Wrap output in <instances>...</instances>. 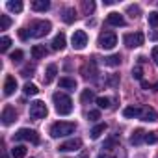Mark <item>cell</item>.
<instances>
[{"mask_svg": "<svg viewBox=\"0 0 158 158\" xmlns=\"http://www.w3.org/2000/svg\"><path fill=\"white\" fill-rule=\"evenodd\" d=\"M52 101H54V108L60 115H69L73 112V101L69 95L61 93V91H56L52 95Z\"/></svg>", "mask_w": 158, "mask_h": 158, "instance_id": "cell-1", "label": "cell"}, {"mask_svg": "<svg viewBox=\"0 0 158 158\" xmlns=\"http://www.w3.org/2000/svg\"><path fill=\"white\" fill-rule=\"evenodd\" d=\"M76 130V125L74 123H69V121H58L50 127V136L52 138H63V136H69Z\"/></svg>", "mask_w": 158, "mask_h": 158, "instance_id": "cell-2", "label": "cell"}, {"mask_svg": "<svg viewBox=\"0 0 158 158\" xmlns=\"http://www.w3.org/2000/svg\"><path fill=\"white\" fill-rule=\"evenodd\" d=\"M50 23L48 21H35V23H32V26H30V35L32 37H45L48 32H50Z\"/></svg>", "mask_w": 158, "mask_h": 158, "instance_id": "cell-3", "label": "cell"}, {"mask_svg": "<svg viewBox=\"0 0 158 158\" xmlns=\"http://www.w3.org/2000/svg\"><path fill=\"white\" fill-rule=\"evenodd\" d=\"M15 141H30V143H39V134L32 128H21L15 132Z\"/></svg>", "mask_w": 158, "mask_h": 158, "instance_id": "cell-4", "label": "cell"}, {"mask_svg": "<svg viewBox=\"0 0 158 158\" xmlns=\"http://www.w3.org/2000/svg\"><path fill=\"white\" fill-rule=\"evenodd\" d=\"M115 45H117V35H115L114 32H102V34L99 35V47H101V48L110 50V48H114Z\"/></svg>", "mask_w": 158, "mask_h": 158, "instance_id": "cell-5", "label": "cell"}, {"mask_svg": "<svg viewBox=\"0 0 158 158\" xmlns=\"http://www.w3.org/2000/svg\"><path fill=\"white\" fill-rule=\"evenodd\" d=\"M47 104L43 101H34L30 102V117L32 119H43L47 115Z\"/></svg>", "mask_w": 158, "mask_h": 158, "instance_id": "cell-6", "label": "cell"}, {"mask_svg": "<svg viewBox=\"0 0 158 158\" xmlns=\"http://www.w3.org/2000/svg\"><path fill=\"white\" fill-rule=\"evenodd\" d=\"M71 43H73V48H74V50L86 48V45H88V35H86V32H84V30H76V32L73 34V37H71Z\"/></svg>", "mask_w": 158, "mask_h": 158, "instance_id": "cell-7", "label": "cell"}, {"mask_svg": "<svg viewBox=\"0 0 158 158\" xmlns=\"http://www.w3.org/2000/svg\"><path fill=\"white\" fill-rule=\"evenodd\" d=\"M123 41H125V45H127L128 48H136V47H141V45H143L145 37H143L141 32H134V34H127V35L123 37Z\"/></svg>", "mask_w": 158, "mask_h": 158, "instance_id": "cell-8", "label": "cell"}, {"mask_svg": "<svg viewBox=\"0 0 158 158\" xmlns=\"http://www.w3.org/2000/svg\"><path fill=\"white\" fill-rule=\"evenodd\" d=\"M80 73H82V76H84V78H95V74H97V65H95V60H89L86 65H82Z\"/></svg>", "mask_w": 158, "mask_h": 158, "instance_id": "cell-9", "label": "cell"}, {"mask_svg": "<svg viewBox=\"0 0 158 158\" xmlns=\"http://www.w3.org/2000/svg\"><path fill=\"white\" fill-rule=\"evenodd\" d=\"M82 147V139H78V138H74V139H69V141H65V143H61L58 149L61 151V152H67V151H76V149H80Z\"/></svg>", "mask_w": 158, "mask_h": 158, "instance_id": "cell-10", "label": "cell"}, {"mask_svg": "<svg viewBox=\"0 0 158 158\" xmlns=\"http://www.w3.org/2000/svg\"><path fill=\"white\" fill-rule=\"evenodd\" d=\"M15 119H17V112H15V108H13V106H6L4 112H2V123H4V125H11Z\"/></svg>", "mask_w": 158, "mask_h": 158, "instance_id": "cell-11", "label": "cell"}, {"mask_svg": "<svg viewBox=\"0 0 158 158\" xmlns=\"http://www.w3.org/2000/svg\"><path fill=\"white\" fill-rule=\"evenodd\" d=\"M139 119H141V121H156V119H158V114H156L154 108L145 106V108H141V115H139Z\"/></svg>", "mask_w": 158, "mask_h": 158, "instance_id": "cell-12", "label": "cell"}, {"mask_svg": "<svg viewBox=\"0 0 158 158\" xmlns=\"http://www.w3.org/2000/svg\"><path fill=\"white\" fill-rule=\"evenodd\" d=\"M17 89V80H15V76H6V82H4V93L6 95H13Z\"/></svg>", "mask_w": 158, "mask_h": 158, "instance_id": "cell-13", "label": "cell"}, {"mask_svg": "<svg viewBox=\"0 0 158 158\" xmlns=\"http://www.w3.org/2000/svg\"><path fill=\"white\" fill-rule=\"evenodd\" d=\"M106 23L108 24H112V26H125V19H123V15L121 13H108V17H106Z\"/></svg>", "mask_w": 158, "mask_h": 158, "instance_id": "cell-14", "label": "cell"}, {"mask_svg": "<svg viewBox=\"0 0 158 158\" xmlns=\"http://www.w3.org/2000/svg\"><path fill=\"white\" fill-rule=\"evenodd\" d=\"M56 74H58V67L52 63V65H48L47 67V71H45V76H43V82L45 84H50L54 78H56Z\"/></svg>", "mask_w": 158, "mask_h": 158, "instance_id": "cell-15", "label": "cell"}, {"mask_svg": "<svg viewBox=\"0 0 158 158\" xmlns=\"http://www.w3.org/2000/svg\"><path fill=\"white\" fill-rule=\"evenodd\" d=\"M123 115H125L127 119L139 117V115H141V108H139V106H127V108L123 110Z\"/></svg>", "mask_w": 158, "mask_h": 158, "instance_id": "cell-16", "label": "cell"}, {"mask_svg": "<svg viewBox=\"0 0 158 158\" xmlns=\"http://www.w3.org/2000/svg\"><path fill=\"white\" fill-rule=\"evenodd\" d=\"M145 134H147V132H143L141 128H136L134 134L130 136V143H132V145H139L141 141H145Z\"/></svg>", "mask_w": 158, "mask_h": 158, "instance_id": "cell-17", "label": "cell"}, {"mask_svg": "<svg viewBox=\"0 0 158 158\" xmlns=\"http://www.w3.org/2000/svg\"><path fill=\"white\" fill-rule=\"evenodd\" d=\"M48 8H50L48 0H34V2H32V10L34 11H47Z\"/></svg>", "mask_w": 158, "mask_h": 158, "instance_id": "cell-18", "label": "cell"}, {"mask_svg": "<svg viewBox=\"0 0 158 158\" xmlns=\"http://www.w3.org/2000/svg\"><path fill=\"white\" fill-rule=\"evenodd\" d=\"M52 48L54 50H63L65 48V34H58L52 39Z\"/></svg>", "mask_w": 158, "mask_h": 158, "instance_id": "cell-19", "label": "cell"}, {"mask_svg": "<svg viewBox=\"0 0 158 158\" xmlns=\"http://www.w3.org/2000/svg\"><path fill=\"white\" fill-rule=\"evenodd\" d=\"M47 56V48L43 47V45H34L32 47V58L34 60H41V58H45Z\"/></svg>", "mask_w": 158, "mask_h": 158, "instance_id": "cell-20", "label": "cell"}, {"mask_svg": "<svg viewBox=\"0 0 158 158\" xmlns=\"http://www.w3.org/2000/svg\"><path fill=\"white\" fill-rule=\"evenodd\" d=\"M60 88H63V89H76L74 78H67V76L60 78Z\"/></svg>", "mask_w": 158, "mask_h": 158, "instance_id": "cell-21", "label": "cell"}, {"mask_svg": "<svg viewBox=\"0 0 158 158\" xmlns=\"http://www.w3.org/2000/svg\"><path fill=\"white\" fill-rule=\"evenodd\" d=\"M63 23H67V24H71V23H74L76 21V11H74V8H67L65 11H63Z\"/></svg>", "mask_w": 158, "mask_h": 158, "instance_id": "cell-22", "label": "cell"}, {"mask_svg": "<svg viewBox=\"0 0 158 158\" xmlns=\"http://www.w3.org/2000/svg\"><path fill=\"white\" fill-rule=\"evenodd\" d=\"M119 63H121V56L119 54H112V56L104 58V65H108V67H117Z\"/></svg>", "mask_w": 158, "mask_h": 158, "instance_id": "cell-23", "label": "cell"}, {"mask_svg": "<svg viewBox=\"0 0 158 158\" xmlns=\"http://www.w3.org/2000/svg\"><path fill=\"white\" fill-rule=\"evenodd\" d=\"M104 130H106V123H99L97 127H93V128H91V132H89V134H91V138H93V139H97V138H101V134H104Z\"/></svg>", "mask_w": 158, "mask_h": 158, "instance_id": "cell-24", "label": "cell"}, {"mask_svg": "<svg viewBox=\"0 0 158 158\" xmlns=\"http://www.w3.org/2000/svg\"><path fill=\"white\" fill-rule=\"evenodd\" d=\"M8 10L13 11V13H21L23 11V2H21V0H10V2H8Z\"/></svg>", "mask_w": 158, "mask_h": 158, "instance_id": "cell-25", "label": "cell"}, {"mask_svg": "<svg viewBox=\"0 0 158 158\" xmlns=\"http://www.w3.org/2000/svg\"><path fill=\"white\" fill-rule=\"evenodd\" d=\"M11 156L13 158H24L26 156V147L24 145H15L11 149Z\"/></svg>", "mask_w": 158, "mask_h": 158, "instance_id": "cell-26", "label": "cell"}, {"mask_svg": "<svg viewBox=\"0 0 158 158\" xmlns=\"http://www.w3.org/2000/svg\"><path fill=\"white\" fill-rule=\"evenodd\" d=\"M23 91H24V95L32 97V95H37V91H39V89H37V86H35V84H30V82H28V84H24Z\"/></svg>", "mask_w": 158, "mask_h": 158, "instance_id": "cell-27", "label": "cell"}, {"mask_svg": "<svg viewBox=\"0 0 158 158\" xmlns=\"http://www.w3.org/2000/svg\"><path fill=\"white\" fill-rule=\"evenodd\" d=\"M93 99H95V93H93V89H84V91H82V97H80V101H82L84 104L91 102Z\"/></svg>", "mask_w": 158, "mask_h": 158, "instance_id": "cell-28", "label": "cell"}, {"mask_svg": "<svg viewBox=\"0 0 158 158\" xmlns=\"http://www.w3.org/2000/svg\"><path fill=\"white\" fill-rule=\"evenodd\" d=\"M82 10H84V13H86V15H89V13H93L95 4L91 2V0H84V2H82Z\"/></svg>", "mask_w": 158, "mask_h": 158, "instance_id": "cell-29", "label": "cell"}, {"mask_svg": "<svg viewBox=\"0 0 158 158\" xmlns=\"http://www.w3.org/2000/svg\"><path fill=\"white\" fill-rule=\"evenodd\" d=\"M11 24V19L8 15H0V30H8Z\"/></svg>", "mask_w": 158, "mask_h": 158, "instance_id": "cell-30", "label": "cell"}, {"mask_svg": "<svg viewBox=\"0 0 158 158\" xmlns=\"http://www.w3.org/2000/svg\"><path fill=\"white\" fill-rule=\"evenodd\" d=\"M10 45H11V39H10L8 35H4L2 39H0V50H2V52H6V50L10 48Z\"/></svg>", "mask_w": 158, "mask_h": 158, "instance_id": "cell-31", "label": "cell"}, {"mask_svg": "<svg viewBox=\"0 0 158 158\" xmlns=\"http://www.w3.org/2000/svg\"><path fill=\"white\" fill-rule=\"evenodd\" d=\"M97 104H99V108H110V99L108 97H97Z\"/></svg>", "mask_w": 158, "mask_h": 158, "instance_id": "cell-32", "label": "cell"}, {"mask_svg": "<svg viewBox=\"0 0 158 158\" xmlns=\"http://www.w3.org/2000/svg\"><path fill=\"white\" fill-rule=\"evenodd\" d=\"M23 56H24V54H23V50H15V52H11L10 60H11L13 63H19V61L23 60Z\"/></svg>", "mask_w": 158, "mask_h": 158, "instance_id": "cell-33", "label": "cell"}, {"mask_svg": "<svg viewBox=\"0 0 158 158\" xmlns=\"http://www.w3.org/2000/svg\"><path fill=\"white\" fill-rule=\"evenodd\" d=\"M149 24H151V26H154V28H158V11L149 13Z\"/></svg>", "mask_w": 158, "mask_h": 158, "instance_id": "cell-34", "label": "cell"}, {"mask_svg": "<svg viewBox=\"0 0 158 158\" xmlns=\"http://www.w3.org/2000/svg\"><path fill=\"white\" fill-rule=\"evenodd\" d=\"M127 11H128V15L134 19V17H138V15H139V6H128V8H127Z\"/></svg>", "mask_w": 158, "mask_h": 158, "instance_id": "cell-35", "label": "cell"}, {"mask_svg": "<svg viewBox=\"0 0 158 158\" xmlns=\"http://www.w3.org/2000/svg\"><path fill=\"white\" fill-rule=\"evenodd\" d=\"M97 119H101V112H99V110L88 112V121H97Z\"/></svg>", "mask_w": 158, "mask_h": 158, "instance_id": "cell-36", "label": "cell"}, {"mask_svg": "<svg viewBox=\"0 0 158 158\" xmlns=\"http://www.w3.org/2000/svg\"><path fill=\"white\" fill-rule=\"evenodd\" d=\"M145 141H147V143H156V141H158L156 132H147V134H145Z\"/></svg>", "mask_w": 158, "mask_h": 158, "instance_id": "cell-37", "label": "cell"}, {"mask_svg": "<svg viewBox=\"0 0 158 158\" xmlns=\"http://www.w3.org/2000/svg\"><path fill=\"white\" fill-rule=\"evenodd\" d=\"M32 73H34V65H26V67L21 71V74H23V76H26V78H28V76H32Z\"/></svg>", "mask_w": 158, "mask_h": 158, "instance_id": "cell-38", "label": "cell"}, {"mask_svg": "<svg viewBox=\"0 0 158 158\" xmlns=\"http://www.w3.org/2000/svg\"><path fill=\"white\" fill-rule=\"evenodd\" d=\"M132 76L138 78V80H141V67H134L132 69Z\"/></svg>", "mask_w": 158, "mask_h": 158, "instance_id": "cell-39", "label": "cell"}, {"mask_svg": "<svg viewBox=\"0 0 158 158\" xmlns=\"http://www.w3.org/2000/svg\"><path fill=\"white\" fill-rule=\"evenodd\" d=\"M115 145V138H112V139H108L104 145H102V149H110V147H114Z\"/></svg>", "mask_w": 158, "mask_h": 158, "instance_id": "cell-40", "label": "cell"}, {"mask_svg": "<svg viewBox=\"0 0 158 158\" xmlns=\"http://www.w3.org/2000/svg\"><path fill=\"white\" fill-rule=\"evenodd\" d=\"M151 56H152V60H154V63L158 65V47H154V48H152V52H151Z\"/></svg>", "mask_w": 158, "mask_h": 158, "instance_id": "cell-41", "label": "cell"}, {"mask_svg": "<svg viewBox=\"0 0 158 158\" xmlns=\"http://www.w3.org/2000/svg\"><path fill=\"white\" fill-rule=\"evenodd\" d=\"M108 84H110V86H117V84H119V78H117V76L114 74V76L110 78V80H108Z\"/></svg>", "mask_w": 158, "mask_h": 158, "instance_id": "cell-42", "label": "cell"}, {"mask_svg": "<svg viewBox=\"0 0 158 158\" xmlns=\"http://www.w3.org/2000/svg\"><path fill=\"white\" fill-rule=\"evenodd\" d=\"M19 37H21L23 41H24V39H28V32H26L24 28H23V30H19Z\"/></svg>", "mask_w": 158, "mask_h": 158, "instance_id": "cell-43", "label": "cell"}, {"mask_svg": "<svg viewBox=\"0 0 158 158\" xmlns=\"http://www.w3.org/2000/svg\"><path fill=\"white\" fill-rule=\"evenodd\" d=\"M141 88H143V89H149L151 86H149V82H145V80H141Z\"/></svg>", "mask_w": 158, "mask_h": 158, "instance_id": "cell-44", "label": "cell"}, {"mask_svg": "<svg viewBox=\"0 0 158 158\" xmlns=\"http://www.w3.org/2000/svg\"><path fill=\"white\" fill-rule=\"evenodd\" d=\"M80 158H89V152H88V151H84V152L80 154Z\"/></svg>", "mask_w": 158, "mask_h": 158, "instance_id": "cell-45", "label": "cell"}, {"mask_svg": "<svg viewBox=\"0 0 158 158\" xmlns=\"http://www.w3.org/2000/svg\"><path fill=\"white\" fill-rule=\"evenodd\" d=\"M97 158H110V156H108V154H99Z\"/></svg>", "mask_w": 158, "mask_h": 158, "instance_id": "cell-46", "label": "cell"}, {"mask_svg": "<svg viewBox=\"0 0 158 158\" xmlns=\"http://www.w3.org/2000/svg\"><path fill=\"white\" fill-rule=\"evenodd\" d=\"M154 91H158V84H154Z\"/></svg>", "mask_w": 158, "mask_h": 158, "instance_id": "cell-47", "label": "cell"}]
</instances>
